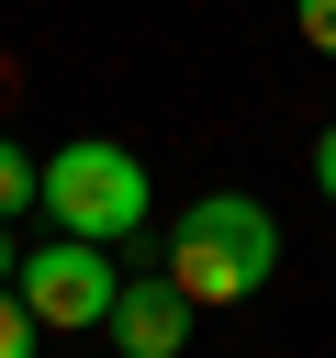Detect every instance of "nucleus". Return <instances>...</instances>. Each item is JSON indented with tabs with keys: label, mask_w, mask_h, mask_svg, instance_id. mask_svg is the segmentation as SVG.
I'll list each match as a JSON object with an SVG mask.
<instances>
[{
	"label": "nucleus",
	"mask_w": 336,
	"mask_h": 358,
	"mask_svg": "<svg viewBox=\"0 0 336 358\" xmlns=\"http://www.w3.org/2000/svg\"><path fill=\"white\" fill-rule=\"evenodd\" d=\"M269 268H280V213L246 201V190H202V201L168 224V280H179L190 302H246Z\"/></svg>",
	"instance_id": "obj_1"
},
{
	"label": "nucleus",
	"mask_w": 336,
	"mask_h": 358,
	"mask_svg": "<svg viewBox=\"0 0 336 358\" xmlns=\"http://www.w3.org/2000/svg\"><path fill=\"white\" fill-rule=\"evenodd\" d=\"M34 201L56 213V235L123 246V235L157 213V179H146V157H134V145H112V134H67V145L34 168Z\"/></svg>",
	"instance_id": "obj_2"
},
{
	"label": "nucleus",
	"mask_w": 336,
	"mask_h": 358,
	"mask_svg": "<svg viewBox=\"0 0 336 358\" xmlns=\"http://www.w3.org/2000/svg\"><path fill=\"white\" fill-rule=\"evenodd\" d=\"M11 280H22V313H34V324H56V336H90V324L112 313V291H123V268H112L90 235H45Z\"/></svg>",
	"instance_id": "obj_3"
},
{
	"label": "nucleus",
	"mask_w": 336,
	"mask_h": 358,
	"mask_svg": "<svg viewBox=\"0 0 336 358\" xmlns=\"http://www.w3.org/2000/svg\"><path fill=\"white\" fill-rule=\"evenodd\" d=\"M190 313H202V302H190L179 280H123L112 313H101V336H112L123 358H179V347H190Z\"/></svg>",
	"instance_id": "obj_4"
},
{
	"label": "nucleus",
	"mask_w": 336,
	"mask_h": 358,
	"mask_svg": "<svg viewBox=\"0 0 336 358\" xmlns=\"http://www.w3.org/2000/svg\"><path fill=\"white\" fill-rule=\"evenodd\" d=\"M34 168H45V157H22V145H11V134H0V224H11V213H22V201H34Z\"/></svg>",
	"instance_id": "obj_5"
},
{
	"label": "nucleus",
	"mask_w": 336,
	"mask_h": 358,
	"mask_svg": "<svg viewBox=\"0 0 336 358\" xmlns=\"http://www.w3.org/2000/svg\"><path fill=\"white\" fill-rule=\"evenodd\" d=\"M34 336H45V324L22 313V291H0V358H34Z\"/></svg>",
	"instance_id": "obj_6"
},
{
	"label": "nucleus",
	"mask_w": 336,
	"mask_h": 358,
	"mask_svg": "<svg viewBox=\"0 0 336 358\" xmlns=\"http://www.w3.org/2000/svg\"><path fill=\"white\" fill-rule=\"evenodd\" d=\"M291 22H302V45H314V56H336V0H291Z\"/></svg>",
	"instance_id": "obj_7"
},
{
	"label": "nucleus",
	"mask_w": 336,
	"mask_h": 358,
	"mask_svg": "<svg viewBox=\"0 0 336 358\" xmlns=\"http://www.w3.org/2000/svg\"><path fill=\"white\" fill-rule=\"evenodd\" d=\"M314 190H325V201H336V123H325V134H314Z\"/></svg>",
	"instance_id": "obj_8"
},
{
	"label": "nucleus",
	"mask_w": 336,
	"mask_h": 358,
	"mask_svg": "<svg viewBox=\"0 0 336 358\" xmlns=\"http://www.w3.org/2000/svg\"><path fill=\"white\" fill-rule=\"evenodd\" d=\"M11 268H22V257H11V224H0V280H11Z\"/></svg>",
	"instance_id": "obj_9"
}]
</instances>
